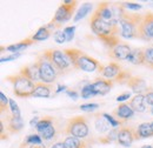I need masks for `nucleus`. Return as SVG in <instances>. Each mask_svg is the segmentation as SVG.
<instances>
[{
    "instance_id": "1",
    "label": "nucleus",
    "mask_w": 153,
    "mask_h": 148,
    "mask_svg": "<svg viewBox=\"0 0 153 148\" xmlns=\"http://www.w3.org/2000/svg\"><path fill=\"white\" fill-rule=\"evenodd\" d=\"M143 18L140 14H130L124 10L119 24H120V36L126 39H140V27Z\"/></svg>"
},
{
    "instance_id": "2",
    "label": "nucleus",
    "mask_w": 153,
    "mask_h": 148,
    "mask_svg": "<svg viewBox=\"0 0 153 148\" xmlns=\"http://www.w3.org/2000/svg\"><path fill=\"white\" fill-rule=\"evenodd\" d=\"M65 53L70 58L71 64L76 70L92 73L100 67V64L98 60L85 54L84 52H81L76 48H67V50H65Z\"/></svg>"
},
{
    "instance_id": "3",
    "label": "nucleus",
    "mask_w": 153,
    "mask_h": 148,
    "mask_svg": "<svg viewBox=\"0 0 153 148\" xmlns=\"http://www.w3.org/2000/svg\"><path fill=\"white\" fill-rule=\"evenodd\" d=\"M10 82L13 84V92L19 98H28L32 96L34 88H36V82L26 78L25 75L16 74V75H10L6 78Z\"/></svg>"
},
{
    "instance_id": "4",
    "label": "nucleus",
    "mask_w": 153,
    "mask_h": 148,
    "mask_svg": "<svg viewBox=\"0 0 153 148\" xmlns=\"http://www.w3.org/2000/svg\"><path fill=\"white\" fill-rule=\"evenodd\" d=\"M76 4H78L76 1H70V0L64 1L57 10V12H56L54 17L52 19V21L46 27L48 30L50 28H56V27H60L61 24L68 21L70 19L72 18V16H73V13L76 11Z\"/></svg>"
},
{
    "instance_id": "5",
    "label": "nucleus",
    "mask_w": 153,
    "mask_h": 148,
    "mask_svg": "<svg viewBox=\"0 0 153 148\" xmlns=\"http://www.w3.org/2000/svg\"><path fill=\"white\" fill-rule=\"evenodd\" d=\"M39 66V74H40V81L44 84H53L57 80V76L59 75V71L56 68V66L48 60V58L42 53L41 56H38L37 61Z\"/></svg>"
},
{
    "instance_id": "6",
    "label": "nucleus",
    "mask_w": 153,
    "mask_h": 148,
    "mask_svg": "<svg viewBox=\"0 0 153 148\" xmlns=\"http://www.w3.org/2000/svg\"><path fill=\"white\" fill-rule=\"evenodd\" d=\"M91 30L92 32L99 38H106V37H114L119 33V26L107 22L102 19L98 18L94 14L91 18Z\"/></svg>"
},
{
    "instance_id": "7",
    "label": "nucleus",
    "mask_w": 153,
    "mask_h": 148,
    "mask_svg": "<svg viewBox=\"0 0 153 148\" xmlns=\"http://www.w3.org/2000/svg\"><path fill=\"white\" fill-rule=\"evenodd\" d=\"M66 132L68 135L76 136L78 139H85L90 133V128L84 116H76L68 120L66 126Z\"/></svg>"
},
{
    "instance_id": "8",
    "label": "nucleus",
    "mask_w": 153,
    "mask_h": 148,
    "mask_svg": "<svg viewBox=\"0 0 153 148\" xmlns=\"http://www.w3.org/2000/svg\"><path fill=\"white\" fill-rule=\"evenodd\" d=\"M44 53H45V56L48 58V60L56 66V68H57L60 73H62L64 71L68 70L70 66L72 65L70 58L65 53V51L50 50V51H46Z\"/></svg>"
},
{
    "instance_id": "9",
    "label": "nucleus",
    "mask_w": 153,
    "mask_h": 148,
    "mask_svg": "<svg viewBox=\"0 0 153 148\" xmlns=\"http://www.w3.org/2000/svg\"><path fill=\"white\" fill-rule=\"evenodd\" d=\"M94 16L98 18L102 19L107 22H112L118 25L119 22L115 20L114 18V13H113V10H112V4L110 2H100L98 5V8L94 12Z\"/></svg>"
},
{
    "instance_id": "10",
    "label": "nucleus",
    "mask_w": 153,
    "mask_h": 148,
    "mask_svg": "<svg viewBox=\"0 0 153 148\" xmlns=\"http://www.w3.org/2000/svg\"><path fill=\"white\" fill-rule=\"evenodd\" d=\"M137 139H138L137 130H134L131 127H123L119 130L117 141L124 147H130L133 144L134 140H137Z\"/></svg>"
},
{
    "instance_id": "11",
    "label": "nucleus",
    "mask_w": 153,
    "mask_h": 148,
    "mask_svg": "<svg viewBox=\"0 0 153 148\" xmlns=\"http://www.w3.org/2000/svg\"><path fill=\"white\" fill-rule=\"evenodd\" d=\"M140 39L147 41L153 39V13H146L144 16L140 27Z\"/></svg>"
},
{
    "instance_id": "12",
    "label": "nucleus",
    "mask_w": 153,
    "mask_h": 148,
    "mask_svg": "<svg viewBox=\"0 0 153 148\" xmlns=\"http://www.w3.org/2000/svg\"><path fill=\"white\" fill-rule=\"evenodd\" d=\"M131 47L126 44H119L108 51V56L114 60H127L131 54Z\"/></svg>"
},
{
    "instance_id": "13",
    "label": "nucleus",
    "mask_w": 153,
    "mask_h": 148,
    "mask_svg": "<svg viewBox=\"0 0 153 148\" xmlns=\"http://www.w3.org/2000/svg\"><path fill=\"white\" fill-rule=\"evenodd\" d=\"M112 86H113L112 80H105L102 78H98L92 84V91L94 95H105L111 91Z\"/></svg>"
},
{
    "instance_id": "14",
    "label": "nucleus",
    "mask_w": 153,
    "mask_h": 148,
    "mask_svg": "<svg viewBox=\"0 0 153 148\" xmlns=\"http://www.w3.org/2000/svg\"><path fill=\"white\" fill-rule=\"evenodd\" d=\"M98 72L106 79H115L121 72V66L117 62H111L106 66L100 65V67L98 68Z\"/></svg>"
},
{
    "instance_id": "15",
    "label": "nucleus",
    "mask_w": 153,
    "mask_h": 148,
    "mask_svg": "<svg viewBox=\"0 0 153 148\" xmlns=\"http://www.w3.org/2000/svg\"><path fill=\"white\" fill-rule=\"evenodd\" d=\"M21 75H25L26 78H28L30 80H32L33 82H38L40 81V74H39V66L37 62L34 64H31V65H27L25 67L21 68V71L19 72ZM41 82V81H40Z\"/></svg>"
},
{
    "instance_id": "16",
    "label": "nucleus",
    "mask_w": 153,
    "mask_h": 148,
    "mask_svg": "<svg viewBox=\"0 0 153 148\" xmlns=\"http://www.w3.org/2000/svg\"><path fill=\"white\" fill-rule=\"evenodd\" d=\"M126 85H127L137 95H138V94H143L144 92H146V93L149 92L145 80L141 79V78H139V76H132V78L127 81Z\"/></svg>"
},
{
    "instance_id": "17",
    "label": "nucleus",
    "mask_w": 153,
    "mask_h": 148,
    "mask_svg": "<svg viewBox=\"0 0 153 148\" xmlns=\"http://www.w3.org/2000/svg\"><path fill=\"white\" fill-rule=\"evenodd\" d=\"M130 106L134 112L138 113H144L146 111V100H145V94H138L133 96L130 101Z\"/></svg>"
},
{
    "instance_id": "18",
    "label": "nucleus",
    "mask_w": 153,
    "mask_h": 148,
    "mask_svg": "<svg viewBox=\"0 0 153 148\" xmlns=\"http://www.w3.org/2000/svg\"><path fill=\"white\" fill-rule=\"evenodd\" d=\"M22 127H24V121L21 118H17L13 115L7 118V130L10 133H12V134L18 133L22 130Z\"/></svg>"
},
{
    "instance_id": "19",
    "label": "nucleus",
    "mask_w": 153,
    "mask_h": 148,
    "mask_svg": "<svg viewBox=\"0 0 153 148\" xmlns=\"http://www.w3.org/2000/svg\"><path fill=\"white\" fill-rule=\"evenodd\" d=\"M113 114H114L115 116L123 119V120H127V119H130V118L133 116L134 111L131 108L130 105H127V104H121V105H119V106L117 107V110H114Z\"/></svg>"
},
{
    "instance_id": "20",
    "label": "nucleus",
    "mask_w": 153,
    "mask_h": 148,
    "mask_svg": "<svg viewBox=\"0 0 153 148\" xmlns=\"http://www.w3.org/2000/svg\"><path fill=\"white\" fill-rule=\"evenodd\" d=\"M51 91H52L51 85H47L44 82H37L32 96H34V98H50Z\"/></svg>"
},
{
    "instance_id": "21",
    "label": "nucleus",
    "mask_w": 153,
    "mask_h": 148,
    "mask_svg": "<svg viewBox=\"0 0 153 148\" xmlns=\"http://www.w3.org/2000/svg\"><path fill=\"white\" fill-rule=\"evenodd\" d=\"M127 60L133 65H145V50L143 48L132 50Z\"/></svg>"
},
{
    "instance_id": "22",
    "label": "nucleus",
    "mask_w": 153,
    "mask_h": 148,
    "mask_svg": "<svg viewBox=\"0 0 153 148\" xmlns=\"http://www.w3.org/2000/svg\"><path fill=\"white\" fill-rule=\"evenodd\" d=\"M137 136L138 139H146V138H152L153 136V127L151 126V122H144L138 126L137 128Z\"/></svg>"
},
{
    "instance_id": "23",
    "label": "nucleus",
    "mask_w": 153,
    "mask_h": 148,
    "mask_svg": "<svg viewBox=\"0 0 153 148\" xmlns=\"http://www.w3.org/2000/svg\"><path fill=\"white\" fill-rule=\"evenodd\" d=\"M64 145H65V148H85L84 147L85 142L81 141V139H78L72 135H68L65 138Z\"/></svg>"
},
{
    "instance_id": "24",
    "label": "nucleus",
    "mask_w": 153,
    "mask_h": 148,
    "mask_svg": "<svg viewBox=\"0 0 153 148\" xmlns=\"http://www.w3.org/2000/svg\"><path fill=\"white\" fill-rule=\"evenodd\" d=\"M32 44H33V40H32L31 38H28V39H25V40H22V41H20V42L14 44V45L7 46L6 50L10 51V52H20V51L25 50L26 47H28V46L32 45Z\"/></svg>"
},
{
    "instance_id": "25",
    "label": "nucleus",
    "mask_w": 153,
    "mask_h": 148,
    "mask_svg": "<svg viewBox=\"0 0 153 148\" xmlns=\"http://www.w3.org/2000/svg\"><path fill=\"white\" fill-rule=\"evenodd\" d=\"M94 125H96V130L99 132V133H105V132H107V130H110V128L112 127L110 124H108V121L101 115H98L96 118V120H94Z\"/></svg>"
},
{
    "instance_id": "26",
    "label": "nucleus",
    "mask_w": 153,
    "mask_h": 148,
    "mask_svg": "<svg viewBox=\"0 0 153 148\" xmlns=\"http://www.w3.org/2000/svg\"><path fill=\"white\" fill-rule=\"evenodd\" d=\"M91 10H92V4H91V2H85L84 5H81V7L79 8L78 13H76V16H74V18H73L74 22L81 20L82 18H85V17L91 12Z\"/></svg>"
},
{
    "instance_id": "27",
    "label": "nucleus",
    "mask_w": 153,
    "mask_h": 148,
    "mask_svg": "<svg viewBox=\"0 0 153 148\" xmlns=\"http://www.w3.org/2000/svg\"><path fill=\"white\" fill-rule=\"evenodd\" d=\"M51 36V32L47 27H40L37 33H34V36L31 38L33 41H44L46 39H48Z\"/></svg>"
},
{
    "instance_id": "28",
    "label": "nucleus",
    "mask_w": 153,
    "mask_h": 148,
    "mask_svg": "<svg viewBox=\"0 0 153 148\" xmlns=\"http://www.w3.org/2000/svg\"><path fill=\"white\" fill-rule=\"evenodd\" d=\"M39 135L41 136L42 140H51L54 139L57 135V127L54 125H51L50 127H47L45 130H42L41 133H39Z\"/></svg>"
},
{
    "instance_id": "29",
    "label": "nucleus",
    "mask_w": 153,
    "mask_h": 148,
    "mask_svg": "<svg viewBox=\"0 0 153 148\" xmlns=\"http://www.w3.org/2000/svg\"><path fill=\"white\" fill-rule=\"evenodd\" d=\"M25 145H28V146H32V145H41L42 144V139L39 134H31L28 135L25 141H24Z\"/></svg>"
},
{
    "instance_id": "30",
    "label": "nucleus",
    "mask_w": 153,
    "mask_h": 148,
    "mask_svg": "<svg viewBox=\"0 0 153 148\" xmlns=\"http://www.w3.org/2000/svg\"><path fill=\"white\" fill-rule=\"evenodd\" d=\"M51 125H53V119L52 118H44V119H41L39 121L36 128L38 130V133H41L42 130H45L47 127H50Z\"/></svg>"
},
{
    "instance_id": "31",
    "label": "nucleus",
    "mask_w": 153,
    "mask_h": 148,
    "mask_svg": "<svg viewBox=\"0 0 153 148\" xmlns=\"http://www.w3.org/2000/svg\"><path fill=\"white\" fill-rule=\"evenodd\" d=\"M145 66L153 70V46L145 48Z\"/></svg>"
},
{
    "instance_id": "32",
    "label": "nucleus",
    "mask_w": 153,
    "mask_h": 148,
    "mask_svg": "<svg viewBox=\"0 0 153 148\" xmlns=\"http://www.w3.org/2000/svg\"><path fill=\"white\" fill-rule=\"evenodd\" d=\"M93 95H94V93L92 91V84H87L81 88V98L88 99V98H91Z\"/></svg>"
},
{
    "instance_id": "33",
    "label": "nucleus",
    "mask_w": 153,
    "mask_h": 148,
    "mask_svg": "<svg viewBox=\"0 0 153 148\" xmlns=\"http://www.w3.org/2000/svg\"><path fill=\"white\" fill-rule=\"evenodd\" d=\"M132 78V75H131V73L130 72H127V71H121L120 72V74L115 78V81L117 82H120V84H123L125 80H126V84H127V81L130 80Z\"/></svg>"
},
{
    "instance_id": "34",
    "label": "nucleus",
    "mask_w": 153,
    "mask_h": 148,
    "mask_svg": "<svg viewBox=\"0 0 153 148\" xmlns=\"http://www.w3.org/2000/svg\"><path fill=\"white\" fill-rule=\"evenodd\" d=\"M10 110L12 112V115L13 116H17V118H21V114H20V110L17 105V102L12 99H10Z\"/></svg>"
},
{
    "instance_id": "35",
    "label": "nucleus",
    "mask_w": 153,
    "mask_h": 148,
    "mask_svg": "<svg viewBox=\"0 0 153 148\" xmlns=\"http://www.w3.org/2000/svg\"><path fill=\"white\" fill-rule=\"evenodd\" d=\"M53 39L58 44H64L65 41H67V38H66V34L64 33V31H57L53 34Z\"/></svg>"
},
{
    "instance_id": "36",
    "label": "nucleus",
    "mask_w": 153,
    "mask_h": 148,
    "mask_svg": "<svg viewBox=\"0 0 153 148\" xmlns=\"http://www.w3.org/2000/svg\"><path fill=\"white\" fill-rule=\"evenodd\" d=\"M102 116L108 121V124H110L112 127H118V126H120V125H121V122H120V121L115 120L112 115H110V114H107V113H104V114H102Z\"/></svg>"
},
{
    "instance_id": "37",
    "label": "nucleus",
    "mask_w": 153,
    "mask_h": 148,
    "mask_svg": "<svg viewBox=\"0 0 153 148\" xmlns=\"http://www.w3.org/2000/svg\"><path fill=\"white\" fill-rule=\"evenodd\" d=\"M7 104H10V100L6 98V95L4 93H0V107H1V112L7 111Z\"/></svg>"
},
{
    "instance_id": "38",
    "label": "nucleus",
    "mask_w": 153,
    "mask_h": 148,
    "mask_svg": "<svg viewBox=\"0 0 153 148\" xmlns=\"http://www.w3.org/2000/svg\"><path fill=\"white\" fill-rule=\"evenodd\" d=\"M98 107H99L98 104H85V105L80 106V110L84 112H93L96 111Z\"/></svg>"
},
{
    "instance_id": "39",
    "label": "nucleus",
    "mask_w": 153,
    "mask_h": 148,
    "mask_svg": "<svg viewBox=\"0 0 153 148\" xmlns=\"http://www.w3.org/2000/svg\"><path fill=\"white\" fill-rule=\"evenodd\" d=\"M74 30L76 27L74 26H70V27H66L64 30V33L66 34V38H67V41H71L73 37H74Z\"/></svg>"
},
{
    "instance_id": "40",
    "label": "nucleus",
    "mask_w": 153,
    "mask_h": 148,
    "mask_svg": "<svg viewBox=\"0 0 153 148\" xmlns=\"http://www.w3.org/2000/svg\"><path fill=\"white\" fill-rule=\"evenodd\" d=\"M123 7H124L125 10H133V11H137V10H140V8H141V5L135 4V2H125V4H123Z\"/></svg>"
},
{
    "instance_id": "41",
    "label": "nucleus",
    "mask_w": 153,
    "mask_h": 148,
    "mask_svg": "<svg viewBox=\"0 0 153 148\" xmlns=\"http://www.w3.org/2000/svg\"><path fill=\"white\" fill-rule=\"evenodd\" d=\"M145 100H146V104L153 106V91H149V92L145 94Z\"/></svg>"
},
{
    "instance_id": "42",
    "label": "nucleus",
    "mask_w": 153,
    "mask_h": 148,
    "mask_svg": "<svg viewBox=\"0 0 153 148\" xmlns=\"http://www.w3.org/2000/svg\"><path fill=\"white\" fill-rule=\"evenodd\" d=\"M18 56H20V53H17V54H12V56H4L0 59L1 62H6V61H10V60H14L17 59Z\"/></svg>"
},
{
    "instance_id": "43",
    "label": "nucleus",
    "mask_w": 153,
    "mask_h": 148,
    "mask_svg": "<svg viewBox=\"0 0 153 148\" xmlns=\"http://www.w3.org/2000/svg\"><path fill=\"white\" fill-rule=\"evenodd\" d=\"M130 96H131V94L130 93H124V94H121V95H118V98H117V101L119 102H121V101H125L126 99H130Z\"/></svg>"
},
{
    "instance_id": "44",
    "label": "nucleus",
    "mask_w": 153,
    "mask_h": 148,
    "mask_svg": "<svg viewBox=\"0 0 153 148\" xmlns=\"http://www.w3.org/2000/svg\"><path fill=\"white\" fill-rule=\"evenodd\" d=\"M20 148H46V147L42 146V145H32V146H28V145H25V144L22 142V145H21Z\"/></svg>"
},
{
    "instance_id": "45",
    "label": "nucleus",
    "mask_w": 153,
    "mask_h": 148,
    "mask_svg": "<svg viewBox=\"0 0 153 148\" xmlns=\"http://www.w3.org/2000/svg\"><path fill=\"white\" fill-rule=\"evenodd\" d=\"M67 95L68 96H71L73 100H76L78 99V96H79V94L76 92H74V91H67Z\"/></svg>"
},
{
    "instance_id": "46",
    "label": "nucleus",
    "mask_w": 153,
    "mask_h": 148,
    "mask_svg": "<svg viewBox=\"0 0 153 148\" xmlns=\"http://www.w3.org/2000/svg\"><path fill=\"white\" fill-rule=\"evenodd\" d=\"M40 121L39 120V118L38 116H36V118H33L31 121H30V125H31V127H33V126H36L37 127V125H38V122Z\"/></svg>"
},
{
    "instance_id": "47",
    "label": "nucleus",
    "mask_w": 153,
    "mask_h": 148,
    "mask_svg": "<svg viewBox=\"0 0 153 148\" xmlns=\"http://www.w3.org/2000/svg\"><path fill=\"white\" fill-rule=\"evenodd\" d=\"M51 148H65V145H64V142H57Z\"/></svg>"
},
{
    "instance_id": "48",
    "label": "nucleus",
    "mask_w": 153,
    "mask_h": 148,
    "mask_svg": "<svg viewBox=\"0 0 153 148\" xmlns=\"http://www.w3.org/2000/svg\"><path fill=\"white\" fill-rule=\"evenodd\" d=\"M65 90H66V86H61V85H59V86H58L57 93L61 92V91H65Z\"/></svg>"
},
{
    "instance_id": "49",
    "label": "nucleus",
    "mask_w": 153,
    "mask_h": 148,
    "mask_svg": "<svg viewBox=\"0 0 153 148\" xmlns=\"http://www.w3.org/2000/svg\"><path fill=\"white\" fill-rule=\"evenodd\" d=\"M141 148H153V147L151 146V145H145V146H143Z\"/></svg>"
},
{
    "instance_id": "50",
    "label": "nucleus",
    "mask_w": 153,
    "mask_h": 148,
    "mask_svg": "<svg viewBox=\"0 0 153 148\" xmlns=\"http://www.w3.org/2000/svg\"><path fill=\"white\" fill-rule=\"evenodd\" d=\"M151 113H152V114H153V106H152V107H151Z\"/></svg>"
},
{
    "instance_id": "51",
    "label": "nucleus",
    "mask_w": 153,
    "mask_h": 148,
    "mask_svg": "<svg viewBox=\"0 0 153 148\" xmlns=\"http://www.w3.org/2000/svg\"><path fill=\"white\" fill-rule=\"evenodd\" d=\"M151 126H152V127H153V122H151Z\"/></svg>"
}]
</instances>
